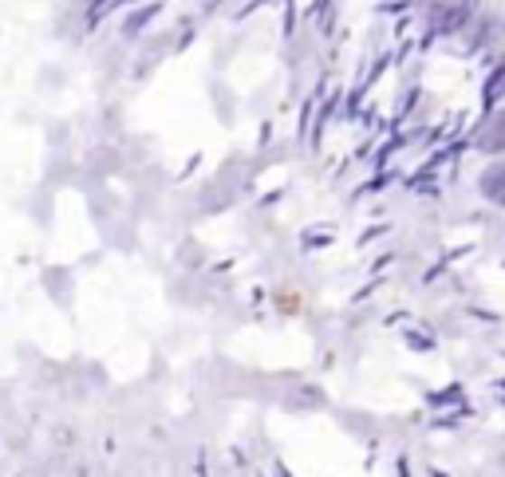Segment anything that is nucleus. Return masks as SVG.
<instances>
[{"label": "nucleus", "instance_id": "1", "mask_svg": "<svg viewBox=\"0 0 505 477\" xmlns=\"http://www.w3.org/2000/svg\"><path fill=\"white\" fill-rule=\"evenodd\" d=\"M426 20H431L438 32H454L466 24V5H462V0H431Z\"/></svg>", "mask_w": 505, "mask_h": 477}, {"label": "nucleus", "instance_id": "2", "mask_svg": "<svg viewBox=\"0 0 505 477\" xmlns=\"http://www.w3.org/2000/svg\"><path fill=\"white\" fill-rule=\"evenodd\" d=\"M478 146L490 150V154H501V150H505V111H498L486 123V130H482V138H478Z\"/></svg>", "mask_w": 505, "mask_h": 477}, {"label": "nucleus", "instance_id": "3", "mask_svg": "<svg viewBox=\"0 0 505 477\" xmlns=\"http://www.w3.org/2000/svg\"><path fill=\"white\" fill-rule=\"evenodd\" d=\"M482 193H486L490 201L505 205V162H493V166L482 173Z\"/></svg>", "mask_w": 505, "mask_h": 477}]
</instances>
